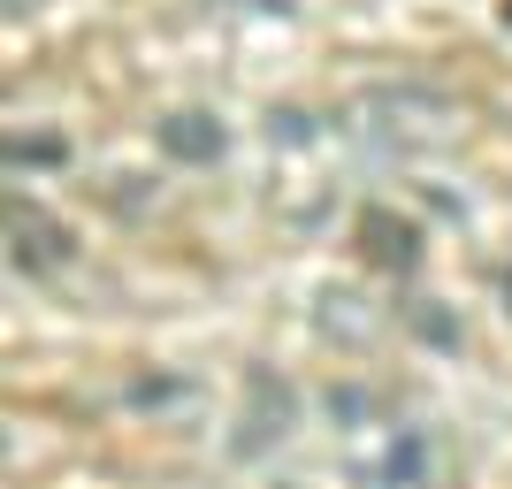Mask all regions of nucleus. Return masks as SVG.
<instances>
[{
  "label": "nucleus",
  "mask_w": 512,
  "mask_h": 489,
  "mask_svg": "<svg viewBox=\"0 0 512 489\" xmlns=\"http://www.w3.org/2000/svg\"><path fill=\"white\" fill-rule=\"evenodd\" d=\"M505 23H512V0H505Z\"/></svg>",
  "instance_id": "6e6552de"
},
{
  "label": "nucleus",
  "mask_w": 512,
  "mask_h": 489,
  "mask_svg": "<svg viewBox=\"0 0 512 489\" xmlns=\"http://www.w3.org/2000/svg\"><path fill=\"white\" fill-rule=\"evenodd\" d=\"M153 138H161V153H169V161H192V169H199V161H222V146H230V138H222V123H214V115H199V107H176Z\"/></svg>",
  "instance_id": "7ed1b4c3"
},
{
  "label": "nucleus",
  "mask_w": 512,
  "mask_h": 489,
  "mask_svg": "<svg viewBox=\"0 0 512 489\" xmlns=\"http://www.w3.org/2000/svg\"><path fill=\"white\" fill-rule=\"evenodd\" d=\"M291 413H299L291 383H283V375H268V367H253V375H245V421H237V459H253V451L283 444V436H291Z\"/></svg>",
  "instance_id": "f257e3e1"
},
{
  "label": "nucleus",
  "mask_w": 512,
  "mask_h": 489,
  "mask_svg": "<svg viewBox=\"0 0 512 489\" xmlns=\"http://www.w3.org/2000/svg\"><path fill=\"white\" fill-rule=\"evenodd\" d=\"M329 413H337V421H360L367 398H360V390H329Z\"/></svg>",
  "instance_id": "0eeeda50"
},
{
  "label": "nucleus",
  "mask_w": 512,
  "mask_h": 489,
  "mask_svg": "<svg viewBox=\"0 0 512 489\" xmlns=\"http://www.w3.org/2000/svg\"><path fill=\"white\" fill-rule=\"evenodd\" d=\"M375 482H383V489H421L428 482V436H421V428H398V444L383 451Z\"/></svg>",
  "instance_id": "39448f33"
},
{
  "label": "nucleus",
  "mask_w": 512,
  "mask_h": 489,
  "mask_svg": "<svg viewBox=\"0 0 512 489\" xmlns=\"http://www.w3.org/2000/svg\"><path fill=\"white\" fill-rule=\"evenodd\" d=\"M8 237H16V268H62L69 260V230L23 199H8Z\"/></svg>",
  "instance_id": "f03ea898"
},
{
  "label": "nucleus",
  "mask_w": 512,
  "mask_h": 489,
  "mask_svg": "<svg viewBox=\"0 0 512 489\" xmlns=\"http://www.w3.org/2000/svg\"><path fill=\"white\" fill-rule=\"evenodd\" d=\"M360 245L375 268H413V253H421V237H413V222H398L390 207H367L360 214Z\"/></svg>",
  "instance_id": "20e7f679"
},
{
  "label": "nucleus",
  "mask_w": 512,
  "mask_h": 489,
  "mask_svg": "<svg viewBox=\"0 0 512 489\" xmlns=\"http://www.w3.org/2000/svg\"><path fill=\"white\" fill-rule=\"evenodd\" d=\"M8 161H39V169H54V161H62V138H8Z\"/></svg>",
  "instance_id": "423d86ee"
}]
</instances>
